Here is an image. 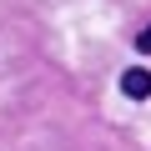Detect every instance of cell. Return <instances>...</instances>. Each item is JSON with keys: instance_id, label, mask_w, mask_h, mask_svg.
<instances>
[{"instance_id": "obj_1", "label": "cell", "mask_w": 151, "mask_h": 151, "mask_svg": "<svg viewBox=\"0 0 151 151\" xmlns=\"http://www.w3.org/2000/svg\"><path fill=\"white\" fill-rule=\"evenodd\" d=\"M121 96H131V101H146L151 96V70L146 65H126L121 70Z\"/></svg>"}, {"instance_id": "obj_2", "label": "cell", "mask_w": 151, "mask_h": 151, "mask_svg": "<svg viewBox=\"0 0 151 151\" xmlns=\"http://www.w3.org/2000/svg\"><path fill=\"white\" fill-rule=\"evenodd\" d=\"M136 50H141V55H151V25H146V30L136 35Z\"/></svg>"}]
</instances>
